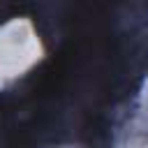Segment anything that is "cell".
I'll return each mask as SVG.
<instances>
[{
  "instance_id": "6da1fadb",
  "label": "cell",
  "mask_w": 148,
  "mask_h": 148,
  "mask_svg": "<svg viewBox=\"0 0 148 148\" xmlns=\"http://www.w3.org/2000/svg\"><path fill=\"white\" fill-rule=\"evenodd\" d=\"M42 37L28 18H9L0 25V88L25 76L42 58Z\"/></svg>"
}]
</instances>
